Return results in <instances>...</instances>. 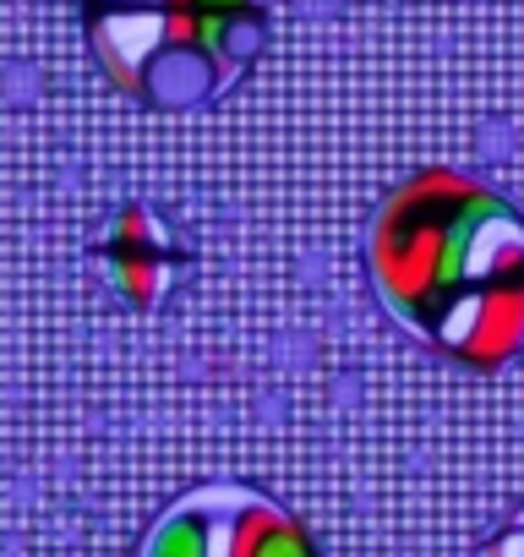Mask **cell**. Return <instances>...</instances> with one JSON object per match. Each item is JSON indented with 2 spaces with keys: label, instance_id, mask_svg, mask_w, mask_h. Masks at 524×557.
I'll return each mask as SVG.
<instances>
[{
  "label": "cell",
  "instance_id": "6da1fadb",
  "mask_svg": "<svg viewBox=\"0 0 524 557\" xmlns=\"http://www.w3.org/2000/svg\"><path fill=\"white\" fill-rule=\"evenodd\" d=\"M366 273L383 307L475 372L524 356V213L459 170L410 175L372 219Z\"/></svg>",
  "mask_w": 524,
  "mask_h": 557
},
{
  "label": "cell",
  "instance_id": "7a4b0ae2",
  "mask_svg": "<svg viewBox=\"0 0 524 557\" xmlns=\"http://www.w3.org/2000/svg\"><path fill=\"white\" fill-rule=\"evenodd\" d=\"M99 72L159 110L219 99L269 39L262 0H83Z\"/></svg>",
  "mask_w": 524,
  "mask_h": 557
},
{
  "label": "cell",
  "instance_id": "3957f363",
  "mask_svg": "<svg viewBox=\"0 0 524 557\" xmlns=\"http://www.w3.org/2000/svg\"><path fill=\"white\" fill-rule=\"evenodd\" d=\"M142 557H317V541L262 492L213 481L153 524Z\"/></svg>",
  "mask_w": 524,
  "mask_h": 557
},
{
  "label": "cell",
  "instance_id": "277c9868",
  "mask_svg": "<svg viewBox=\"0 0 524 557\" xmlns=\"http://www.w3.org/2000/svg\"><path fill=\"white\" fill-rule=\"evenodd\" d=\"M104 262L115 273V290L137 307H153L164 290H170V278H175V262H180V246L175 235L164 230L159 213L148 208H126L104 240Z\"/></svg>",
  "mask_w": 524,
  "mask_h": 557
},
{
  "label": "cell",
  "instance_id": "5b68a950",
  "mask_svg": "<svg viewBox=\"0 0 524 557\" xmlns=\"http://www.w3.org/2000/svg\"><path fill=\"white\" fill-rule=\"evenodd\" d=\"M481 557H524V519H519L513 530H502V535H497Z\"/></svg>",
  "mask_w": 524,
  "mask_h": 557
}]
</instances>
